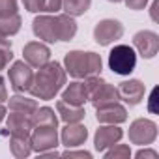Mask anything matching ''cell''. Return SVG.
Returning <instances> with one entry per match:
<instances>
[{"instance_id": "cell-1", "label": "cell", "mask_w": 159, "mask_h": 159, "mask_svg": "<svg viewBox=\"0 0 159 159\" xmlns=\"http://www.w3.org/2000/svg\"><path fill=\"white\" fill-rule=\"evenodd\" d=\"M67 81V73L64 69V66L60 62H47L41 67H38V71L34 73V81L30 86V96L36 99H54V96L66 86Z\"/></svg>"}, {"instance_id": "cell-2", "label": "cell", "mask_w": 159, "mask_h": 159, "mask_svg": "<svg viewBox=\"0 0 159 159\" xmlns=\"http://www.w3.org/2000/svg\"><path fill=\"white\" fill-rule=\"evenodd\" d=\"M64 69L73 79H84L88 75H101L103 60L94 51H69L64 56Z\"/></svg>"}, {"instance_id": "cell-3", "label": "cell", "mask_w": 159, "mask_h": 159, "mask_svg": "<svg viewBox=\"0 0 159 159\" xmlns=\"http://www.w3.org/2000/svg\"><path fill=\"white\" fill-rule=\"evenodd\" d=\"M137 67V52L129 45H114L109 52V69L116 75H131Z\"/></svg>"}, {"instance_id": "cell-4", "label": "cell", "mask_w": 159, "mask_h": 159, "mask_svg": "<svg viewBox=\"0 0 159 159\" xmlns=\"http://www.w3.org/2000/svg\"><path fill=\"white\" fill-rule=\"evenodd\" d=\"M32 32L36 38H39L45 43H56L60 41V30H58V17L56 13H41L32 21Z\"/></svg>"}, {"instance_id": "cell-5", "label": "cell", "mask_w": 159, "mask_h": 159, "mask_svg": "<svg viewBox=\"0 0 159 159\" xmlns=\"http://www.w3.org/2000/svg\"><path fill=\"white\" fill-rule=\"evenodd\" d=\"M129 142L137 146H150L157 139V124L148 118H137L129 125Z\"/></svg>"}, {"instance_id": "cell-6", "label": "cell", "mask_w": 159, "mask_h": 159, "mask_svg": "<svg viewBox=\"0 0 159 159\" xmlns=\"http://www.w3.org/2000/svg\"><path fill=\"white\" fill-rule=\"evenodd\" d=\"M58 129L54 125H36L30 133V142H32V152L41 153L47 150H56L58 146Z\"/></svg>"}, {"instance_id": "cell-7", "label": "cell", "mask_w": 159, "mask_h": 159, "mask_svg": "<svg viewBox=\"0 0 159 159\" xmlns=\"http://www.w3.org/2000/svg\"><path fill=\"white\" fill-rule=\"evenodd\" d=\"M8 77H10L11 88H13L17 94H25V92H28L30 86H32L34 71H32V67H30L25 60H17V62H13V64L10 66Z\"/></svg>"}, {"instance_id": "cell-8", "label": "cell", "mask_w": 159, "mask_h": 159, "mask_svg": "<svg viewBox=\"0 0 159 159\" xmlns=\"http://www.w3.org/2000/svg\"><path fill=\"white\" fill-rule=\"evenodd\" d=\"M124 36V25L118 19H103L94 26V39L98 45L107 47Z\"/></svg>"}, {"instance_id": "cell-9", "label": "cell", "mask_w": 159, "mask_h": 159, "mask_svg": "<svg viewBox=\"0 0 159 159\" xmlns=\"http://www.w3.org/2000/svg\"><path fill=\"white\" fill-rule=\"evenodd\" d=\"M133 47L142 58L150 60L159 52V36L152 30H140L133 36Z\"/></svg>"}, {"instance_id": "cell-10", "label": "cell", "mask_w": 159, "mask_h": 159, "mask_svg": "<svg viewBox=\"0 0 159 159\" xmlns=\"http://www.w3.org/2000/svg\"><path fill=\"white\" fill-rule=\"evenodd\" d=\"M122 137H124V131H122L120 125H116V124H101V127L94 135V148L98 152H105L112 144L120 142Z\"/></svg>"}, {"instance_id": "cell-11", "label": "cell", "mask_w": 159, "mask_h": 159, "mask_svg": "<svg viewBox=\"0 0 159 159\" xmlns=\"http://www.w3.org/2000/svg\"><path fill=\"white\" fill-rule=\"evenodd\" d=\"M23 58L30 67H41L51 60V49L43 41H30L23 47Z\"/></svg>"}, {"instance_id": "cell-12", "label": "cell", "mask_w": 159, "mask_h": 159, "mask_svg": "<svg viewBox=\"0 0 159 159\" xmlns=\"http://www.w3.org/2000/svg\"><path fill=\"white\" fill-rule=\"evenodd\" d=\"M118 94H120V99L124 103H127L129 107H135L144 99L146 86H144L142 81H139V79H129V81H124L118 86Z\"/></svg>"}, {"instance_id": "cell-13", "label": "cell", "mask_w": 159, "mask_h": 159, "mask_svg": "<svg viewBox=\"0 0 159 159\" xmlns=\"http://www.w3.org/2000/svg\"><path fill=\"white\" fill-rule=\"evenodd\" d=\"M96 118L99 124H124L127 120V109L124 105H120V101L116 103H109V105H103V107H98L96 109Z\"/></svg>"}, {"instance_id": "cell-14", "label": "cell", "mask_w": 159, "mask_h": 159, "mask_svg": "<svg viewBox=\"0 0 159 159\" xmlns=\"http://www.w3.org/2000/svg\"><path fill=\"white\" fill-rule=\"evenodd\" d=\"M86 139H88V129L81 122L66 124V127L60 133V140L66 148H79L81 144L86 142Z\"/></svg>"}, {"instance_id": "cell-15", "label": "cell", "mask_w": 159, "mask_h": 159, "mask_svg": "<svg viewBox=\"0 0 159 159\" xmlns=\"http://www.w3.org/2000/svg\"><path fill=\"white\" fill-rule=\"evenodd\" d=\"M60 92H62V101L77 105V107H84V103L88 101V90H86L84 81H81V79L66 84Z\"/></svg>"}, {"instance_id": "cell-16", "label": "cell", "mask_w": 159, "mask_h": 159, "mask_svg": "<svg viewBox=\"0 0 159 159\" xmlns=\"http://www.w3.org/2000/svg\"><path fill=\"white\" fill-rule=\"evenodd\" d=\"M6 125H8L10 133L30 135L32 129H34L32 114H25V112H17V111H10V114H8V118H6Z\"/></svg>"}, {"instance_id": "cell-17", "label": "cell", "mask_w": 159, "mask_h": 159, "mask_svg": "<svg viewBox=\"0 0 159 159\" xmlns=\"http://www.w3.org/2000/svg\"><path fill=\"white\" fill-rule=\"evenodd\" d=\"M56 114L62 122L66 124H75V122H83L86 112H84V107H77V105H71V103H66V101H58L56 103Z\"/></svg>"}, {"instance_id": "cell-18", "label": "cell", "mask_w": 159, "mask_h": 159, "mask_svg": "<svg viewBox=\"0 0 159 159\" xmlns=\"http://www.w3.org/2000/svg\"><path fill=\"white\" fill-rule=\"evenodd\" d=\"M10 150L13 153V157L17 159H25L32 153V142H30V135H17L11 133L10 137Z\"/></svg>"}, {"instance_id": "cell-19", "label": "cell", "mask_w": 159, "mask_h": 159, "mask_svg": "<svg viewBox=\"0 0 159 159\" xmlns=\"http://www.w3.org/2000/svg\"><path fill=\"white\" fill-rule=\"evenodd\" d=\"M6 101H8L10 111H17V112H25V114H32L38 109L36 98H28L25 94H15V96H11Z\"/></svg>"}, {"instance_id": "cell-20", "label": "cell", "mask_w": 159, "mask_h": 159, "mask_svg": "<svg viewBox=\"0 0 159 159\" xmlns=\"http://www.w3.org/2000/svg\"><path fill=\"white\" fill-rule=\"evenodd\" d=\"M58 30H60V41H71L77 34V21L75 17L67 15V13H62L58 15Z\"/></svg>"}, {"instance_id": "cell-21", "label": "cell", "mask_w": 159, "mask_h": 159, "mask_svg": "<svg viewBox=\"0 0 159 159\" xmlns=\"http://www.w3.org/2000/svg\"><path fill=\"white\" fill-rule=\"evenodd\" d=\"M32 124L36 125H54L58 127V116L54 112V109L51 107H38L32 112Z\"/></svg>"}, {"instance_id": "cell-22", "label": "cell", "mask_w": 159, "mask_h": 159, "mask_svg": "<svg viewBox=\"0 0 159 159\" xmlns=\"http://www.w3.org/2000/svg\"><path fill=\"white\" fill-rule=\"evenodd\" d=\"M92 6V0H62V10L71 17L84 15Z\"/></svg>"}, {"instance_id": "cell-23", "label": "cell", "mask_w": 159, "mask_h": 159, "mask_svg": "<svg viewBox=\"0 0 159 159\" xmlns=\"http://www.w3.org/2000/svg\"><path fill=\"white\" fill-rule=\"evenodd\" d=\"M21 15L15 13V15H8V17H0V30H2L6 36H15L19 30H21Z\"/></svg>"}, {"instance_id": "cell-24", "label": "cell", "mask_w": 159, "mask_h": 159, "mask_svg": "<svg viewBox=\"0 0 159 159\" xmlns=\"http://www.w3.org/2000/svg\"><path fill=\"white\" fill-rule=\"evenodd\" d=\"M103 155H105V159H129V157H131V150H129L127 144L116 142V144H112L111 148H107V150L103 152Z\"/></svg>"}, {"instance_id": "cell-25", "label": "cell", "mask_w": 159, "mask_h": 159, "mask_svg": "<svg viewBox=\"0 0 159 159\" xmlns=\"http://www.w3.org/2000/svg\"><path fill=\"white\" fill-rule=\"evenodd\" d=\"M17 13V0H0V17Z\"/></svg>"}, {"instance_id": "cell-26", "label": "cell", "mask_w": 159, "mask_h": 159, "mask_svg": "<svg viewBox=\"0 0 159 159\" xmlns=\"http://www.w3.org/2000/svg\"><path fill=\"white\" fill-rule=\"evenodd\" d=\"M23 6L30 13H43V10H45V0H23Z\"/></svg>"}, {"instance_id": "cell-27", "label": "cell", "mask_w": 159, "mask_h": 159, "mask_svg": "<svg viewBox=\"0 0 159 159\" xmlns=\"http://www.w3.org/2000/svg\"><path fill=\"white\" fill-rule=\"evenodd\" d=\"M64 157H81V159H92V153L86 152V150H73V148H67L64 153Z\"/></svg>"}, {"instance_id": "cell-28", "label": "cell", "mask_w": 159, "mask_h": 159, "mask_svg": "<svg viewBox=\"0 0 159 159\" xmlns=\"http://www.w3.org/2000/svg\"><path fill=\"white\" fill-rule=\"evenodd\" d=\"M62 10V0H45V10L43 13H58Z\"/></svg>"}, {"instance_id": "cell-29", "label": "cell", "mask_w": 159, "mask_h": 159, "mask_svg": "<svg viewBox=\"0 0 159 159\" xmlns=\"http://www.w3.org/2000/svg\"><path fill=\"white\" fill-rule=\"evenodd\" d=\"M11 60H13V52H11V49H0V71H2Z\"/></svg>"}, {"instance_id": "cell-30", "label": "cell", "mask_w": 159, "mask_h": 159, "mask_svg": "<svg viewBox=\"0 0 159 159\" xmlns=\"http://www.w3.org/2000/svg\"><path fill=\"white\" fill-rule=\"evenodd\" d=\"M135 157L137 159H157V152L155 150H152V148H148V146H144V148H140L137 153H135Z\"/></svg>"}, {"instance_id": "cell-31", "label": "cell", "mask_w": 159, "mask_h": 159, "mask_svg": "<svg viewBox=\"0 0 159 159\" xmlns=\"http://www.w3.org/2000/svg\"><path fill=\"white\" fill-rule=\"evenodd\" d=\"M124 2H125V6H127L129 10L139 11V10H144V8H146V4L150 2V0H124Z\"/></svg>"}, {"instance_id": "cell-32", "label": "cell", "mask_w": 159, "mask_h": 159, "mask_svg": "<svg viewBox=\"0 0 159 159\" xmlns=\"http://www.w3.org/2000/svg\"><path fill=\"white\" fill-rule=\"evenodd\" d=\"M0 49H11V39L2 30H0Z\"/></svg>"}, {"instance_id": "cell-33", "label": "cell", "mask_w": 159, "mask_h": 159, "mask_svg": "<svg viewBox=\"0 0 159 159\" xmlns=\"http://www.w3.org/2000/svg\"><path fill=\"white\" fill-rule=\"evenodd\" d=\"M8 99V90H6V81L0 77V103H4Z\"/></svg>"}, {"instance_id": "cell-34", "label": "cell", "mask_w": 159, "mask_h": 159, "mask_svg": "<svg viewBox=\"0 0 159 159\" xmlns=\"http://www.w3.org/2000/svg\"><path fill=\"white\" fill-rule=\"evenodd\" d=\"M157 8H159V0H153L152 6H150V17L153 23H157Z\"/></svg>"}, {"instance_id": "cell-35", "label": "cell", "mask_w": 159, "mask_h": 159, "mask_svg": "<svg viewBox=\"0 0 159 159\" xmlns=\"http://www.w3.org/2000/svg\"><path fill=\"white\" fill-rule=\"evenodd\" d=\"M155 101H157V88H153V90H152V96H150V105H148V109H150L152 112L157 111V109H155Z\"/></svg>"}, {"instance_id": "cell-36", "label": "cell", "mask_w": 159, "mask_h": 159, "mask_svg": "<svg viewBox=\"0 0 159 159\" xmlns=\"http://www.w3.org/2000/svg\"><path fill=\"white\" fill-rule=\"evenodd\" d=\"M4 118H6V107L0 103V124H2V120H4Z\"/></svg>"}, {"instance_id": "cell-37", "label": "cell", "mask_w": 159, "mask_h": 159, "mask_svg": "<svg viewBox=\"0 0 159 159\" xmlns=\"http://www.w3.org/2000/svg\"><path fill=\"white\" fill-rule=\"evenodd\" d=\"M107 2H114V4H118V2H124V0H107Z\"/></svg>"}]
</instances>
